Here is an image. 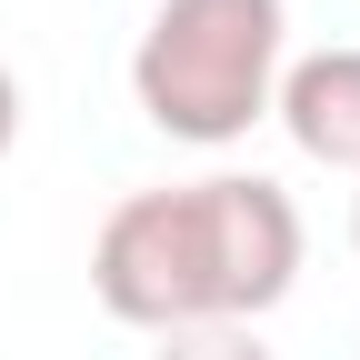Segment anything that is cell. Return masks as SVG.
<instances>
[{
    "mask_svg": "<svg viewBox=\"0 0 360 360\" xmlns=\"http://www.w3.org/2000/svg\"><path fill=\"white\" fill-rule=\"evenodd\" d=\"M300 281V210L260 170H210L180 191H130L90 240V290L130 330L260 321Z\"/></svg>",
    "mask_w": 360,
    "mask_h": 360,
    "instance_id": "obj_1",
    "label": "cell"
},
{
    "mask_svg": "<svg viewBox=\"0 0 360 360\" xmlns=\"http://www.w3.org/2000/svg\"><path fill=\"white\" fill-rule=\"evenodd\" d=\"M290 60V11L281 0H160L141 51H130V101L150 130L191 150H220L270 110Z\"/></svg>",
    "mask_w": 360,
    "mask_h": 360,
    "instance_id": "obj_2",
    "label": "cell"
},
{
    "mask_svg": "<svg viewBox=\"0 0 360 360\" xmlns=\"http://www.w3.org/2000/svg\"><path fill=\"white\" fill-rule=\"evenodd\" d=\"M270 110H281V130H290L300 160L360 180V51L350 40H330V51H310V60H281Z\"/></svg>",
    "mask_w": 360,
    "mask_h": 360,
    "instance_id": "obj_3",
    "label": "cell"
},
{
    "mask_svg": "<svg viewBox=\"0 0 360 360\" xmlns=\"http://www.w3.org/2000/svg\"><path fill=\"white\" fill-rule=\"evenodd\" d=\"M150 360H281V350H260V330L240 321H210V330H160Z\"/></svg>",
    "mask_w": 360,
    "mask_h": 360,
    "instance_id": "obj_4",
    "label": "cell"
},
{
    "mask_svg": "<svg viewBox=\"0 0 360 360\" xmlns=\"http://www.w3.org/2000/svg\"><path fill=\"white\" fill-rule=\"evenodd\" d=\"M11 141H20V70L0 60V160H11Z\"/></svg>",
    "mask_w": 360,
    "mask_h": 360,
    "instance_id": "obj_5",
    "label": "cell"
},
{
    "mask_svg": "<svg viewBox=\"0 0 360 360\" xmlns=\"http://www.w3.org/2000/svg\"><path fill=\"white\" fill-rule=\"evenodd\" d=\"M350 250H360V191H350Z\"/></svg>",
    "mask_w": 360,
    "mask_h": 360,
    "instance_id": "obj_6",
    "label": "cell"
}]
</instances>
